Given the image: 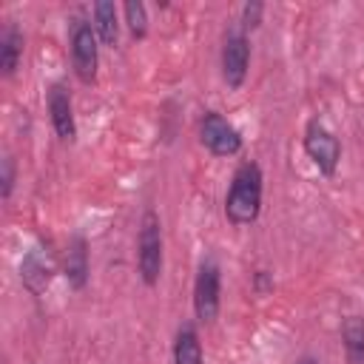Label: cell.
<instances>
[{
  "instance_id": "cell-9",
  "label": "cell",
  "mask_w": 364,
  "mask_h": 364,
  "mask_svg": "<svg viewBox=\"0 0 364 364\" xmlns=\"http://www.w3.org/2000/svg\"><path fill=\"white\" fill-rule=\"evenodd\" d=\"M20 276H23V282H26V287L31 293H40L51 279V256L46 250H40V247L31 250L20 264Z\"/></svg>"
},
{
  "instance_id": "cell-7",
  "label": "cell",
  "mask_w": 364,
  "mask_h": 364,
  "mask_svg": "<svg viewBox=\"0 0 364 364\" xmlns=\"http://www.w3.org/2000/svg\"><path fill=\"white\" fill-rule=\"evenodd\" d=\"M247 63H250V46H247L245 34L242 31L228 34L225 46H222V77L230 88H239L245 82Z\"/></svg>"
},
{
  "instance_id": "cell-4",
  "label": "cell",
  "mask_w": 364,
  "mask_h": 364,
  "mask_svg": "<svg viewBox=\"0 0 364 364\" xmlns=\"http://www.w3.org/2000/svg\"><path fill=\"white\" fill-rule=\"evenodd\" d=\"M304 148L310 154V159L318 165V171L324 176H333L338 168V156H341V145L338 139L321 125V122H310L304 131Z\"/></svg>"
},
{
  "instance_id": "cell-14",
  "label": "cell",
  "mask_w": 364,
  "mask_h": 364,
  "mask_svg": "<svg viewBox=\"0 0 364 364\" xmlns=\"http://www.w3.org/2000/svg\"><path fill=\"white\" fill-rule=\"evenodd\" d=\"M20 54H23V34L9 26L3 31V40H0V71L6 77H11L17 71V63H20Z\"/></svg>"
},
{
  "instance_id": "cell-15",
  "label": "cell",
  "mask_w": 364,
  "mask_h": 364,
  "mask_svg": "<svg viewBox=\"0 0 364 364\" xmlns=\"http://www.w3.org/2000/svg\"><path fill=\"white\" fill-rule=\"evenodd\" d=\"M125 20H128V28L134 37H145L148 31V17H145V6L139 0H128L125 3Z\"/></svg>"
},
{
  "instance_id": "cell-2",
  "label": "cell",
  "mask_w": 364,
  "mask_h": 364,
  "mask_svg": "<svg viewBox=\"0 0 364 364\" xmlns=\"http://www.w3.org/2000/svg\"><path fill=\"white\" fill-rule=\"evenodd\" d=\"M136 262L145 284H156L162 273V230H159V216L148 210L139 225V239H136Z\"/></svg>"
},
{
  "instance_id": "cell-13",
  "label": "cell",
  "mask_w": 364,
  "mask_h": 364,
  "mask_svg": "<svg viewBox=\"0 0 364 364\" xmlns=\"http://www.w3.org/2000/svg\"><path fill=\"white\" fill-rule=\"evenodd\" d=\"M344 353L350 364H364V318L361 316H350L344 321Z\"/></svg>"
},
{
  "instance_id": "cell-17",
  "label": "cell",
  "mask_w": 364,
  "mask_h": 364,
  "mask_svg": "<svg viewBox=\"0 0 364 364\" xmlns=\"http://www.w3.org/2000/svg\"><path fill=\"white\" fill-rule=\"evenodd\" d=\"M0 182H3V199H9L11 188H14V159L11 156H3V176H0Z\"/></svg>"
},
{
  "instance_id": "cell-3",
  "label": "cell",
  "mask_w": 364,
  "mask_h": 364,
  "mask_svg": "<svg viewBox=\"0 0 364 364\" xmlns=\"http://www.w3.org/2000/svg\"><path fill=\"white\" fill-rule=\"evenodd\" d=\"M97 31L91 23L85 20H74V28H71V63H74V71L82 82H94L97 77V63H100V54H97Z\"/></svg>"
},
{
  "instance_id": "cell-5",
  "label": "cell",
  "mask_w": 364,
  "mask_h": 364,
  "mask_svg": "<svg viewBox=\"0 0 364 364\" xmlns=\"http://www.w3.org/2000/svg\"><path fill=\"white\" fill-rule=\"evenodd\" d=\"M193 310L199 321H213L219 313V264L205 259L199 264L196 287H193Z\"/></svg>"
},
{
  "instance_id": "cell-8",
  "label": "cell",
  "mask_w": 364,
  "mask_h": 364,
  "mask_svg": "<svg viewBox=\"0 0 364 364\" xmlns=\"http://www.w3.org/2000/svg\"><path fill=\"white\" fill-rule=\"evenodd\" d=\"M48 114H51V125H54L57 136L71 142L74 134H77V125H74L71 97H68V91L63 85H51V91H48Z\"/></svg>"
},
{
  "instance_id": "cell-10",
  "label": "cell",
  "mask_w": 364,
  "mask_h": 364,
  "mask_svg": "<svg viewBox=\"0 0 364 364\" xmlns=\"http://www.w3.org/2000/svg\"><path fill=\"white\" fill-rule=\"evenodd\" d=\"M65 279L71 287H85V279H88V250H85V239L82 236H74L71 245H68V253H65Z\"/></svg>"
},
{
  "instance_id": "cell-18",
  "label": "cell",
  "mask_w": 364,
  "mask_h": 364,
  "mask_svg": "<svg viewBox=\"0 0 364 364\" xmlns=\"http://www.w3.org/2000/svg\"><path fill=\"white\" fill-rule=\"evenodd\" d=\"M296 364H318V361H316V358H310V355H304V358H299Z\"/></svg>"
},
{
  "instance_id": "cell-6",
  "label": "cell",
  "mask_w": 364,
  "mask_h": 364,
  "mask_svg": "<svg viewBox=\"0 0 364 364\" xmlns=\"http://www.w3.org/2000/svg\"><path fill=\"white\" fill-rule=\"evenodd\" d=\"M199 134H202V142L208 151H213L216 156H233L239 148H242V136L239 131L216 111H208L202 125H199Z\"/></svg>"
},
{
  "instance_id": "cell-16",
  "label": "cell",
  "mask_w": 364,
  "mask_h": 364,
  "mask_svg": "<svg viewBox=\"0 0 364 364\" xmlns=\"http://www.w3.org/2000/svg\"><path fill=\"white\" fill-rule=\"evenodd\" d=\"M262 11H264V6H262V3H256V0H253V3H247V6H245V11H242V23H245L247 28H256V26L262 23Z\"/></svg>"
},
{
  "instance_id": "cell-1",
  "label": "cell",
  "mask_w": 364,
  "mask_h": 364,
  "mask_svg": "<svg viewBox=\"0 0 364 364\" xmlns=\"http://www.w3.org/2000/svg\"><path fill=\"white\" fill-rule=\"evenodd\" d=\"M262 210V171L253 162H245L230 182L228 199H225V213L233 225H250L256 222Z\"/></svg>"
},
{
  "instance_id": "cell-12",
  "label": "cell",
  "mask_w": 364,
  "mask_h": 364,
  "mask_svg": "<svg viewBox=\"0 0 364 364\" xmlns=\"http://www.w3.org/2000/svg\"><path fill=\"white\" fill-rule=\"evenodd\" d=\"M94 31L100 34V40L105 46H114L117 43L119 26H117V6L114 3H108V0L94 3Z\"/></svg>"
},
{
  "instance_id": "cell-11",
  "label": "cell",
  "mask_w": 364,
  "mask_h": 364,
  "mask_svg": "<svg viewBox=\"0 0 364 364\" xmlns=\"http://www.w3.org/2000/svg\"><path fill=\"white\" fill-rule=\"evenodd\" d=\"M173 364H202V347L193 324H182L173 341Z\"/></svg>"
}]
</instances>
